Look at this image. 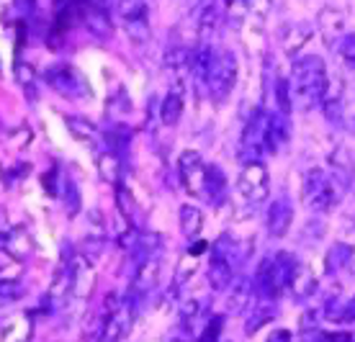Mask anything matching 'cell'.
Returning <instances> with one entry per match:
<instances>
[{
    "label": "cell",
    "instance_id": "6da1fadb",
    "mask_svg": "<svg viewBox=\"0 0 355 342\" xmlns=\"http://www.w3.org/2000/svg\"><path fill=\"white\" fill-rule=\"evenodd\" d=\"M291 96L293 103L302 111H309L317 103H322V96L327 90V67L320 54H304L296 57L291 67Z\"/></svg>",
    "mask_w": 355,
    "mask_h": 342
},
{
    "label": "cell",
    "instance_id": "7a4b0ae2",
    "mask_svg": "<svg viewBox=\"0 0 355 342\" xmlns=\"http://www.w3.org/2000/svg\"><path fill=\"white\" fill-rule=\"evenodd\" d=\"M299 268H302V263H299L291 253H286V250L263 257L255 275H252L255 296L278 301L284 293L291 291V283H293V278H296Z\"/></svg>",
    "mask_w": 355,
    "mask_h": 342
},
{
    "label": "cell",
    "instance_id": "3957f363",
    "mask_svg": "<svg viewBox=\"0 0 355 342\" xmlns=\"http://www.w3.org/2000/svg\"><path fill=\"white\" fill-rule=\"evenodd\" d=\"M343 198V194L338 191V185L332 180L327 170L322 167H309L304 173V203L317 214L329 211L335 203Z\"/></svg>",
    "mask_w": 355,
    "mask_h": 342
},
{
    "label": "cell",
    "instance_id": "277c9868",
    "mask_svg": "<svg viewBox=\"0 0 355 342\" xmlns=\"http://www.w3.org/2000/svg\"><path fill=\"white\" fill-rule=\"evenodd\" d=\"M44 80L54 93H60L62 98H70V101H83V98L93 96L85 75H83L75 65H67V62H60V65L46 67Z\"/></svg>",
    "mask_w": 355,
    "mask_h": 342
},
{
    "label": "cell",
    "instance_id": "5b68a950",
    "mask_svg": "<svg viewBox=\"0 0 355 342\" xmlns=\"http://www.w3.org/2000/svg\"><path fill=\"white\" fill-rule=\"evenodd\" d=\"M268 134H270V111L258 108L252 119L248 121L245 132H242L240 144V160L245 162H260L263 155H268Z\"/></svg>",
    "mask_w": 355,
    "mask_h": 342
},
{
    "label": "cell",
    "instance_id": "8992f818",
    "mask_svg": "<svg viewBox=\"0 0 355 342\" xmlns=\"http://www.w3.org/2000/svg\"><path fill=\"white\" fill-rule=\"evenodd\" d=\"M234 83H237V57L230 49H219L216 60H214L211 78H209V96L216 103H222L232 96Z\"/></svg>",
    "mask_w": 355,
    "mask_h": 342
},
{
    "label": "cell",
    "instance_id": "52a82bcc",
    "mask_svg": "<svg viewBox=\"0 0 355 342\" xmlns=\"http://www.w3.org/2000/svg\"><path fill=\"white\" fill-rule=\"evenodd\" d=\"M237 191L250 206H260L270 196V178L263 162H245L237 178Z\"/></svg>",
    "mask_w": 355,
    "mask_h": 342
},
{
    "label": "cell",
    "instance_id": "ba28073f",
    "mask_svg": "<svg viewBox=\"0 0 355 342\" xmlns=\"http://www.w3.org/2000/svg\"><path fill=\"white\" fill-rule=\"evenodd\" d=\"M206 162L204 157L193 152V149H186V152H180V157H178V178H180V183L186 188L188 196H193V198H204L206 201Z\"/></svg>",
    "mask_w": 355,
    "mask_h": 342
},
{
    "label": "cell",
    "instance_id": "9c48e42d",
    "mask_svg": "<svg viewBox=\"0 0 355 342\" xmlns=\"http://www.w3.org/2000/svg\"><path fill=\"white\" fill-rule=\"evenodd\" d=\"M64 260L70 265L72 298H80V301L90 298L93 291H96V271H93L90 260L83 253H72V250H70V255H64Z\"/></svg>",
    "mask_w": 355,
    "mask_h": 342
},
{
    "label": "cell",
    "instance_id": "30bf717a",
    "mask_svg": "<svg viewBox=\"0 0 355 342\" xmlns=\"http://www.w3.org/2000/svg\"><path fill=\"white\" fill-rule=\"evenodd\" d=\"M119 13L126 24V34L134 44H147L150 39V16L144 0H119Z\"/></svg>",
    "mask_w": 355,
    "mask_h": 342
},
{
    "label": "cell",
    "instance_id": "8fae6325",
    "mask_svg": "<svg viewBox=\"0 0 355 342\" xmlns=\"http://www.w3.org/2000/svg\"><path fill=\"white\" fill-rule=\"evenodd\" d=\"M157 278H160V255H152V257H147L142 263H137V271H134L132 283H129L132 301H142L157 286Z\"/></svg>",
    "mask_w": 355,
    "mask_h": 342
},
{
    "label": "cell",
    "instance_id": "7c38bea8",
    "mask_svg": "<svg viewBox=\"0 0 355 342\" xmlns=\"http://www.w3.org/2000/svg\"><path fill=\"white\" fill-rule=\"evenodd\" d=\"M293 224V203L288 196H278L270 206H268V214H266V227H268V234L275 239H281L288 234V229Z\"/></svg>",
    "mask_w": 355,
    "mask_h": 342
},
{
    "label": "cell",
    "instance_id": "4fadbf2b",
    "mask_svg": "<svg viewBox=\"0 0 355 342\" xmlns=\"http://www.w3.org/2000/svg\"><path fill=\"white\" fill-rule=\"evenodd\" d=\"M134 325V307L132 301L129 304H121V307L106 314V322H103V330H101V340L98 342H121L126 337V332L132 330Z\"/></svg>",
    "mask_w": 355,
    "mask_h": 342
},
{
    "label": "cell",
    "instance_id": "5bb4252c",
    "mask_svg": "<svg viewBox=\"0 0 355 342\" xmlns=\"http://www.w3.org/2000/svg\"><path fill=\"white\" fill-rule=\"evenodd\" d=\"M329 176L335 180L340 194H347L355 180V160L345 147H335L329 155Z\"/></svg>",
    "mask_w": 355,
    "mask_h": 342
},
{
    "label": "cell",
    "instance_id": "9a60e30c",
    "mask_svg": "<svg viewBox=\"0 0 355 342\" xmlns=\"http://www.w3.org/2000/svg\"><path fill=\"white\" fill-rule=\"evenodd\" d=\"M80 21L88 26V31L96 39H108L111 36V18H108V13L101 6H96L93 0H83L80 6Z\"/></svg>",
    "mask_w": 355,
    "mask_h": 342
},
{
    "label": "cell",
    "instance_id": "2e32d148",
    "mask_svg": "<svg viewBox=\"0 0 355 342\" xmlns=\"http://www.w3.org/2000/svg\"><path fill=\"white\" fill-rule=\"evenodd\" d=\"M214 60H216V52H214L206 42L198 44L193 52H191V78L198 83V88L209 90V78H211V70H214Z\"/></svg>",
    "mask_w": 355,
    "mask_h": 342
},
{
    "label": "cell",
    "instance_id": "e0dca14e",
    "mask_svg": "<svg viewBox=\"0 0 355 342\" xmlns=\"http://www.w3.org/2000/svg\"><path fill=\"white\" fill-rule=\"evenodd\" d=\"M317 26L327 46H338V42L345 36V16L338 8H324L317 16Z\"/></svg>",
    "mask_w": 355,
    "mask_h": 342
},
{
    "label": "cell",
    "instance_id": "ac0fdd59",
    "mask_svg": "<svg viewBox=\"0 0 355 342\" xmlns=\"http://www.w3.org/2000/svg\"><path fill=\"white\" fill-rule=\"evenodd\" d=\"M70 296H72L70 265H67V260H62V265L57 268L52 283H49V291H46V304H49V309H60Z\"/></svg>",
    "mask_w": 355,
    "mask_h": 342
},
{
    "label": "cell",
    "instance_id": "d6986e66",
    "mask_svg": "<svg viewBox=\"0 0 355 342\" xmlns=\"http://www.w3.org/2000/svg\"><path fill=\"white\" fill-rule=\"evenodd\" d=\"M250 307H252V314H250L248 322H245V332H248V334H255L260 330V327L268 325V322H270V319L275 316V311H278V301L252 296Z\"/></svg>",
    "mask_w": 355,
    "mask_h": 342
},
{
    "label": "cell",
    "instance_id": "ffe728a7",
    "mask_svg": "<svg viewBox=\"0 0 355 342\" xmlns=\"http://www.w3.org/2000/svg\"><path fill=\"white\" fill-rule=\"evenodd\" d=\"M322 314L329 322H340V325H355V293L347 301H340L338 296H329L322 307Z\"/></svg>",
    "mask_w": 355,
    "mask_h": 342
},
{
    "label": "cell",
    "instance_id": "44dd1931",
    "mask_svg": "<svg viewBox=\"0 0 355 342\" xmlns=\"http://www.w3.org/2000/svg\"><path fill=\"white\" fill-rule=\"evenodd\" d=\"M206 201L222 206L227 201V176L219 165L206 167Z\"/></svg>",
    "mask_w": 355,
    "mask_h": 342
},
{
    "label": "cell",
    "instance_id": "7402d4cb",
    "mask_svg": "<svg viewBox=\"0 0 355 342\" xmlns=\"http://www.w3.org/2000/svg\"><path fill=\"white\" fill-rule=\"evenodd\" d=\"M255 296L252 289V278L245 273H237L234 281H232V296H230V309L232 311H245L250 307V301Z\"/></svg>",
    "mask_w": 355,
    "mask_h": 342
},
{
    "label": "cell",
    "instance_id": "603a6c76",
    "mask_svg": "<svg viewBox=\"0 0 355 342\" xmlns=\"http://www.w3.org/2000/svg\"><path fill=\"white\" fill-rule=\"evenodd\" d=\"M31 334H34V319H31V314L13 316L8 325L0 330L3 342H28Z\"/></svg>",
    "mask_w": 355,
    "mask_h": 342
},
{
    "label": "cell",
    "instance_id": "cb8c5ba5",
    "mask_svg": "<svg viewBox=\"0 0 355 342\" xmlns=\"http://www.w3.org/2000/svg\"><path fill=\"white\" fill-rule=\"evenodd\" d=\"M165 70L175 80H186L191 75V49L186 46H170L165 52Z\"/></svg>",
    "mask_w": 355,
    "mask_h": 342
},
{
    "label": "cell",
    "instance_id": "d4e9b609",
    "mask_svg": "<svg viewBox=\"0 0 355 342\" xmlns=\"http://www.w3.org/2000/svg\"><path fill=\"white\" fill-rule=\"evenodd\" d=\"M327 271H355V245L350 242H338L329 247L327 253Z\"/></svg>",
    "mask_w": 355,
    "mask_h": 342
},
{
    "label": "cell",
    "instance_id": "484cf974",
    "mask_svg": "<svg viewBox=\"0 0 355 342\" xmlns=\"http://www.w3.org/2000/svg\"><path fill=\"white\" fill-rule=\"evenodd\" d=\"M201 229H204V214H201V209H196L193 203L180 206V232H183V237L196 242V239H201Z\"/></svg>",
    "mask_w": 355,
    "mask_h": 342
},
{
    "label": "cell",
    "instance_id": "4316f807",
    "mask_svg": "<svg viewBox=\"0 0 355 342\" xmlns=\"http://www.w3.org/2000/svg\"><path fill=\"white\" fill-rule=\"evenodd\" d=\"M188 3H191V13H193V21L198 24V28L211 31L216 26V18H219L216 0H188Z\"/></svg>",
    "mask_w": 355,
    "mask_h": 342
},
{
    "label": "cell",
    "instance_id": "83f0119b",
    "mask_svg": "<svg viewBox=\"0 0 355 342\" xmlns=\"http://www.w3.org/2000/svg\"><path fill=\"white\" fill-rule=\"evenodd\" d=\"M67 129H70L72 139H78L80 144H88V147H96L98 144V129L96 123H90L88 119L83 116H67Z\"/></svg>",
    "mask_w": 355,
    "mask_h": 342
},
{
    "label": "cell",
    "instance_id": "f1b7e54d",
    "mask_svg": "<svg viewBox=\"0 0 355 342\" xmlns=\"http://www.w3.org/2000/svg\"><path fill=\"white\" fill-rule=\"evenodd\" d=\"M98 173L106 183H119L121 180V155H116L114 149H103L98 152Z\"/></svg>",
    "mask_w": 355,
    "mask_h": 342
},
{
    "label": "cell",
    "instance_id": "f546056e",
    "mask_svg": "<svg viewBox=\"0 0 355 342\" xmlns=\"http://www.w3.org/2000/svg\"><path fill=\"white\" fill-rule=\"evenodd\" d=\"M183 116V93L180 90H170L160 103V121L165 126H175Z\"/></svg>",
    "mask_w": 355,
    "mask_h": 342
},
{
    "label": "cell",
    "instance_id": "4dcf8cb0",
    "mask_svg": "<svg viewBox=\"0 0 355 342\" xmlns=\"http://www.w3.org/2000/svg\"><path fill=\"white\" fill-rule=\"evenodd\" d=\"M311 39V26L309 24H299V26H291L286 31V39H284V49L288 57L296 60V54L302 52L304 44Z\"/></svg>",
    "mask_w": 355,
    "mask_h": 342
},
{
    "label": "cell",
    "instance_id": "1f68e13d",
    "mask_svg": "<svg viewBox=\"0 0 355 342\" xmlns=\"http://www.w3.org/2000/svg\"><path fill=\"white\" fill-rule=\"evenodd\" d=\"M21 273H24V260H18L8 250H0V283H16Z\"/></svg>",
    "mask_w": 355,
    "mask_h": 342
},
{
    "label": "cell",
    "instance_id": "d6a6232c",
    "mask_svg": "<svg viewBox=\"0 0 355 342\" xmlns=\"http://www.w3.org/2000/svg\"><path fill=\"white\" fill-rule=\"evenodd\" d=\"M6 250H8L10 255H16L18 260H26V255L31 253V239H28L26 229H10L8 237H6Z\"/></svg>",
    "mask_w": 355,
    "mask_h": 342
},
{
    "label": "cell",
    "instance_id": "836d02e7",
    "mask_svg": "<svg viewBox=\"0 0 355 342\" xmlns=\"http://www.w3.org/2000/svg\"><path fill=\"white\" fill-rule=\"evenodd\" d=\"M314 291H317V281H314V275H311V273L302 265L299 273H296V278H293V283H291V293L296 298H309Z\"/></svg>",
    "mask_w": 355,
    "mask_h": 342
},
{
    "label": "cell",
    "instance_id": "e575fe53",
    "mask_svg": "<svg viewBox=\"0 0 355 342\" xmlns=\"http://www.w3.org/2000/svg\"><path fill=\"white\" fill-rule=\"evenodd\" d=\"M335 52L340 54V60L345 62L347 70H355V31H345V36L335 46Z\"/></svg>",
    "mask_w": 355,
    "mask_h": 342
},
{
    "label": "cell",
    "instance_id": "d590c367",
    "mask_svg": "<svg viewBox=\"0 0 355 342\" xmlns=\"http://www.w3.org/2000/svg\"><path fill=\"white\" fill-rule=\"evenodd\" d=\"M62 194H64V209H67V216H75V214L80 211V191H78V183H75L72 178H64Z\"/></svg>",
    "mask_w": 355,
    "mask_h": 342
},
{
    "label": "cell",
    "instance_id": "8d00e7d4",
    "mask_svg": "<svg viewBox=\"0 0 355 342\" xmlns=\"http://www.w3.org/2000/svg\"><path fill=\"white\" fill-rule=\"evenodd\" d=\"M103 247H106V234H103V232H96V234H88V237L83 239L80 253L85 255L88 260H96V257H101Z\"/></svg>",
    "mask_w": 355,
    "mask_h": 342
},
{
    "label": "cell",
    "instance_id": "74e56055",
    "mask_svg": "<svg viewBox=\"0 0 355 342\" xmlns=\"http://www.w3.org/2000/svg\"><path fill=\"white\" fill-rule=\"evenodd\" d=\"M129 139H132V132L126 126H121V123H116L114 132H108V144H111L108 149H114L116 155H121L126 149V144H129Z\"/></svg>",
    "mask_w": 355,
    "mask_h": 342
},
{
    "label": "cell",
    "instance_id": "f35d334b",
    "mask_svg": "<svg viewBox=\"0 0 355 342\" xmlns=\"http://www.w3.org/2000/svg\"><path fill=\"white\" fill-rule=\"evenodd\" d=\"M222 327H224V316H222V314H214L211 319H209V325H206V330L201 332V337H198V342H219Z\"/></svg>",
    "mask_w": 355,
    "mask_h": 342
},
{
    "label": "cell",
    "instance_id": "ab89813d",
    "mask_svg": "<svg viewBox=\"0 0 355 342\" xmlns=\"http://www.w3.org/2000/svg\"><path fill=\"white\" fill-rule=\"evenodd\" d=\"M196 265H198V257H193V255H188L180 260V265H178V273H175V286H180V283H186L191 275L196 273Z\"/></svg>",
    "mask_w": 355,
    "mask_h": 342
},
{
    "label": "cell",
    "instance_id": "60d3db41",
    "mask_svg": "<svg viewBox=\"0 0 355 342\" xmlns=\"http://www.w3.org/2000/svg\"><path fill=\"white\" fill-rule=\"evenodd\" d=\"M198 309H201V304H198L196 298H191V301H186V304L180 307V327H183V330H188V327H191V322H196Z\"/></svg>",
    "mask_w": 355,
    "mask_h": 342
},
{
    "label": "cell",
    "instance_id": "b9f144b4",
    "mask_svg": "<svg viewBox=\"0 0 355 342\" xmlns=\"http://www.w3.org/2000/svg\"><path fill=\"white\" fill-rule=\"evenodd\" d=\"M245 6L250 8L252 16H258L263 21L270 13V8H273V0H245Z\"/></svg>",
    "mask_w": 355,
    "mask_h": 342
},
{
    "label": "cell",
    "instance_id": "7bdbcfd3",
    "mask_svg": "<svg viewBox=\"0 0 355 342\" xmlns=\"http://www.w3.org/2000/svg\"><path fill=\"white\" fill-rule=\"evenodd\" d=\"M16 78H18V83H21L24 88L34 90V70H31L28 65H21V62H18V65H16Z\"/></svg>",
    "mask_w": 355,
    "mask_h": 342
},
{
    "label": "cell",
    "instance_id": "ee69618b",
    "mask_svg": "<svg viewBox=\"0 0 355 342\" xmlns=\"http://www.w3.org/2000/svg\"><path fill=\"white\" fill-rule=\"evenodd\" d=\"M314 342H353L350 332H317Z\"/></svg>",
    "mask_w": 355,
    "mask_h": 342
},
{
    "label": "cell",
    "instance_id": "f6af8a7d",
    "mask_svg": "<svg viewBox=\"0 0 355 342\" xmlns=\"http://www.w3.org/2000/svg\"><path fill=\"white\" fill-rule=\"evenodd\" d=\"M57 178H60V176H57V167H52V170L44 176V180H42L49 196H60V191H62V188H60V183H57Z\"/></svg>",
    "mask_w": 355,
    "mask_h": 342
},
{
    "label": "cell",
    "instance_id": "bcb514c9",
    "mask_svg": "<svg viewBox=\"0 0 355 342\" xmlns=\"http://www.w3.org/2000/svg\"><path fill=\"white\" fill-rule=\"evenodd\" d=\"M291 332L288 330H275V332H270V337H268L266 342H291Z\"/></svg>",
    "mask_w": 355,
    "mask_h": 342
},
{
    "label": "cell",
    "instance_id": "7dc6e473",
    "mask_svg": "<svg viewBox=\"0 0 355 342\" xmlns=\"http://www.w3.org/2000/svg\"><path fill=\"white\" fill-rule=\"evenodd\" d=\"M209 250V242H204V239H196L193 245L188 247V255H193V257H198L201 253H206Z\"/></svg>",
    "mask_w": 355,
    "mask_h": 342
},
{
    "label": "cell",
    "instance_id": "c3c4849f",
    "mask_svg": "<svg viewBox=\"0 0 355 342\" xmlns=\"http://www.w3.org/2000/svg\"><path fill=\"white\" fill-rule=\"evenodd\" d=\"M121 307V298H119V293H108L106 296V311L111 309V311H116V309Z\"/></svg>",
    "mask_w": 355,
    "mask_h": 342
},
{
    "label": "cell",
    "instance_id": "681fc988",
    "mask_svg": "<svg viewBox=\"0 0 355 342\" xmlns=\"http://www.w3.org/2000/svg\"><path fill=\"white\" fill-rule=\"evenodd\" d=\"M227 6H234V0H227Z\"/></svg>",
    "mask_w": 355,
    "mask_h": 342
}]
</instances>
